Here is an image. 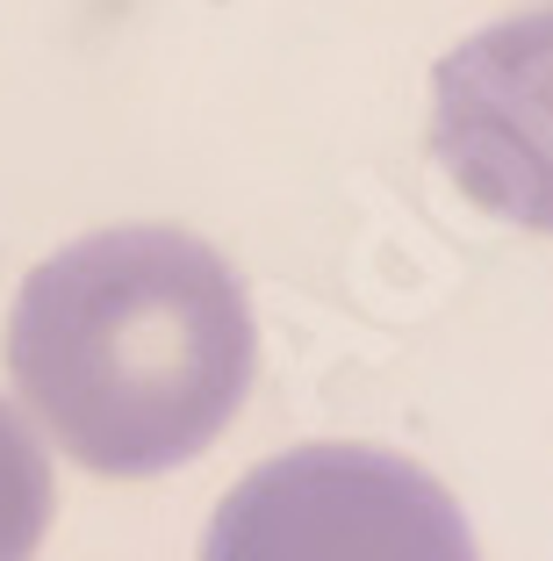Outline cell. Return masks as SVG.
Wrapping results in <instances>:
<instances>
[{"mask_svg":"<svg viewBox=\"0 0 553 561\" xmlns=\"http://www.w3.org/2000/svg\"><path fill=\"white\" fill-rule=\"evenodd\" d=\"M260 367L238 266L195 231L123 224L44 260L8 317L30 417L94 476H165L209 454Z\"/></svg>","mask_w":553,"mask_h":561,"instance_id":"6da1fadb","label":"cell"},{"mask_svg":"<svg viewBox=\"0 0 553 561\" xmlns=\"http://www.w3.org/2000/svg\"><path fill=\"white\" fill-rule=\"evenodd\" d=\"M201 561H474V533L389 446H295L216 504Z\"/></svg>","mask_w":553,"mask_h":561,"instance_id":"7a4b0ae2","label":"cell"},{"mask_svg":"<svg viewBox=\"0 0 553 561\" xmlns=\"http://www.w3.org/2000/svg\"><path fill=\"white\" fill-rule=\"evenodd\" d=\"M431 151L474 209L553 238V8L488 22L439 58Z\"/></svg>","mask_w":553,"mask_h":561,"instance_id":"3957f363","label":"cell"},{"mask_svg":"<svg viewBox=\"0 0 553 561\" xmlns=\"http://www.w3.org/2000/svg\"><path fill=\"white\" fill-rule=\"evenodd\" d=\"M50 526V461L36 432L0 403V561H30Z\"/></svg>","mask_w":553,"mask_h":561,"instance_id":"277c9868","label":"cell"}]
</instances>
